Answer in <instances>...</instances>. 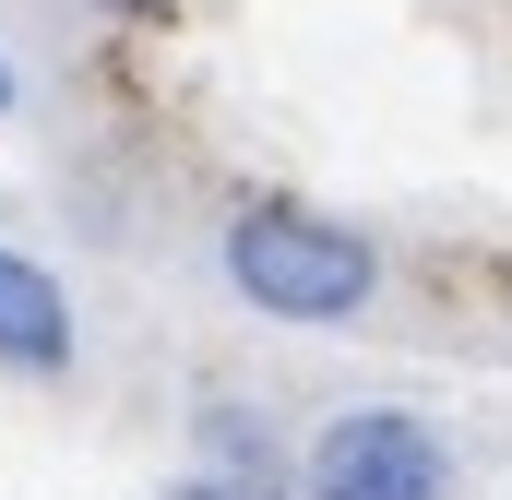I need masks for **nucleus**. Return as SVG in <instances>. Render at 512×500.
<instances>
[{"instance_id":"7ed1b4c3","label":"nucleus","mask_w":512,"mask_h":500,"mask_svg":"<svg viewBox=\"0 0 512 500\" xmlns=\"http://www.w3.org/2000/svg\"><path fill=\"white\" fill-rule=\"evenodd\" d=\"M0 370H36V381L72 370V298H60V274L24 262V250H0Z\"/></svg>"},{"instance_id":"f257e3e1","label":"nucleus","mask_w":512,"mask_h":500,"mask_svg":"<svg viewBox=\"0 0 512 500\" xmlns=\"http://www.w3.org/2000/svg\"><path fill=\"white\" fill-rule=\"evenodd\" d=\"M227 286L262 322H358L382 298V250L310 203H239L227 215Z\"/></svg>"},{"instance_id":"f03ea898","label":"nucleus","mask_w":512,"mask_h":500,"mask_svg":"<svg viewBox=\"0 0 512 500\" xmlns=\"http://www.w3.org/2000/svg\"><path fill=\"white\" fill-rule=\"evenodd\" d=\"M298 489L310 500H453V441L405 405H346L310 429Z\"/></svg>"},{"instance_id":"423d86ee","label":"nucleus","mask_w":512,"mask_h":500,"mask_svg":"<svg viewBox=\"0 0 512 500\" xmlns=\"http://www.w3.org/2000/svg\"><path fill=\"white\" fill-rule=\"evenodd\" d=\"M108 12H131V0H108Z\"/></svg>"},{"instance_id":"39448f33","label":"nucleus","mask_w":512,"mask_h":500,"mask_svg":"<svg viewBox=\"0 0 512 500\" xmlns=\"http://www.w3.org/2000/svg\"><path fill=\"white\" fill-rule=\"evenodd\" d=\"M0 108H12V60H0Z\"/></svg>"},{"instance_id":"20e7f679","label":"nucleus","mask_w":512,"mask_h":500,"mask_svg":"<svg viewBox=\"0 0 512 500\" xmlns=\"http://www.w3.org/2000/svg\"><path fill=\"white\" fill-rule=\"evenodd\" d=\"M167 500H239V489H215V477H191V489H167Z\"/></svg>"}]
</instances>
